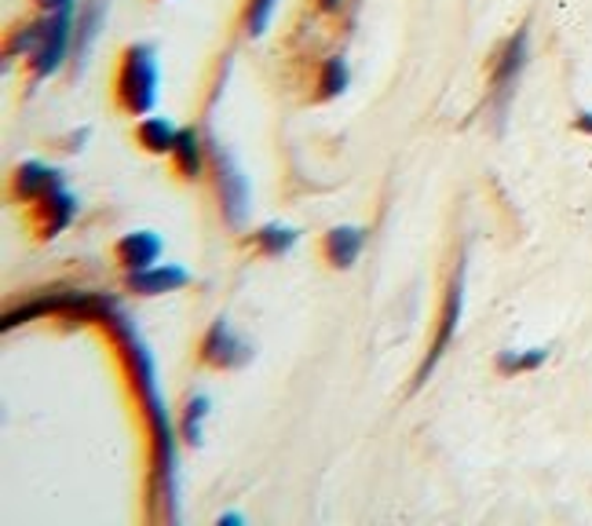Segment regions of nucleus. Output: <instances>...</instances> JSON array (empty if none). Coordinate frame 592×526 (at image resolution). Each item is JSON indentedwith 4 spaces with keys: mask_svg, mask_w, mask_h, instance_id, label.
<instances>
[{
    "mask_svg": "<svg viewBox=\"0 0 592 526\" xmlns=\"http://www.w3.org/2000/svg\"><path fill=\"white\" fill-rule=\"evenodd\" d=\"M70 48H73V11H56V16L48 19V33H44L41 48L30 55L33 81L52 78V73L62 67V59H70Z\"/></svg>",
    "mask_w": 592,
    "mask_h": 526,
    "instance_id": "7ed1b4c3",
    "label": "nucleus"
},
{
    "mask_svg": "<svg viewBox=\"0 0 592 526\" xmlns=\"http://www.w3.org/2000/svg\"><path fill=\"white\" fill-rule=\"evenodd\" d=\"M205 161H209V143L205 135H201L194 124H187L175 135V146H172V165L180 172V180H201V172H205Z\"/></svg>",
    "mask_w": 592,
    "mask_h": 526,
    "instance_id": "9b49d317",
    "label": "nucleus"
},
{
    "mask_svg": "<svg viewBox=\"0 0 592 526\" xmlns=\"http://www.w3.org/2000/svg\"><path fill=\"white\" fill-rule=\"evenodd\" d=\"M191 271L175 267V263H169V267H147V271H132L129 279H124V285H129V293H140V296H161V293H175L183 290V285H191Z\"/></svg>",
    "mask_w": 592,
    "mask_h": 526,
    "instance_id": "f8f14e48",
    "label": "nucleus"
},
{
    "mask_svg": "<svg viewBox=\"0 0 592 526\" xmlns=\"http://www.w3.org/2000/svg\"><path fill=\"white\" fill-rule=\"evenodd\" d=\"M574 129H578V132H589V135H592V110H585V114H578V118H574Z\"/></svg>",
    "mask_w": 592,
    "mask_h": 526,
    "instance_id": "4be33fe9",
    "label": "nucleus"
},
{
    "mask_svg": "<svg viewBox=\"0 0 592 526\" xmlns=\"http://www.w3.org/2000/svg\"><path fill=\"white\" fill-rule=\"evenodd\" d=\"M37 8L48 11V16H56V11H73L78 8V0H37Z\"/></svg>",
    "mask_w": 592,
    "mask_h": 526,
    "instance_id": "412c9836",
    "label": "nucleus"
},
{
    "mask_svg": "<svg viewBox=\"0 0 592 526\" xmlns=\"http://www.w3.org/2000/svg\"><path fill=\"white\" fill-rule=\"evenodd\" d=\"M274 8H279V0H249V4H245V16H242L245 33H249V37H263V30H268V22H271V16H274Z\"/></svg>",
    "mask_w": 592,
    "mask_h": 526,
    "instance_id": "6ab92c4d",
    "label": "nucleus"
},
{
    "mask_svg": "<svg viewBox=\"0 0 592 526\" xmlns=\"http://www.w3.org/2000/svg\"><path fill=\"white\" fill-rule=\"evenodd\" d=\"M175 135H180V129L169 124L165 118H147V121L136 124V140H140V146L147 150V154H172Z\"/></svg>",
    "mask_w": 592,
    "mask_h": 526,
    "instance_id": "4468645a",
    "label": "nucleus"
},
{
    "mask_svg": "<svg viewBox=\"0 0 592 526\" xmlns=\"http://www.w3.org/2000/svg\"><path fill=\"white\" fill-rule=\"evenodd\" d=\"M348 88V62L344 59H325L319 73V99H333Z\"/></svg>",
    "mask_w": 592,
    "mask_h": 526,
    "instance_id": "a211bd4d",
    "label": "nucleus"
},
{
    "mask_svg": "<svg viewBox=\"0 0 592 526\" xmlns=\"http://www.w3.org/2000/svg\"><path fill=\"white\" fill-rule=\"evenodd\" d=\"M362 245H367V231H362V227H333L330 234H325L322 253H325V260L333 263V267L348 271L351 263L359 260Z\"/></svg>",
    "mask_w": 592,
    "mask_h": 526,
    "instance_id": "ddd939ff",
    "label": "nucleus"
},
{
    "mask_svg": "<svg viewBox=\"0 0 592 526\" xmlns=\"http://www.w3.org/2000/svg\"><path fill=\"white\" fill-rule=\"evenodd\" d=\"M249 358H253V347L231 330L227 318H217L209 325V333L201 336V362L212 370H238V366H245Z\"/></svg>",
    "mask_w": 592,
    "mask_h": 526,
    "instance_id": "20e7f679",
    "label": "nucleus"
},
{
    "mask_svg": "<svg viewBox=\"0 0 592 526\" xmlns=\"http://www.w3.org/2000/svg\"><path fill=\"white\" fill-rule=\"evenodd\" d=\"M461 311H464V274L458 271V274H453V282H450V290H446V300H443V315H439V333L432 341V351H428V358L421 362V370H418V384H424L428 373H432L439 366V358L446 355L453 333H458Z\"/></svg>",
    "mask_w": 592,
    "mask_h": 526,
    "instance_id": "39448f33",
    "label": "nucleus"
},
{
    "mask_svg": "<svg viewBox=\"0 0 592 526\" xmlns=\"http://www.w3.org/2000/svg\"><path fill=\"white\" fill-rule=\"evenodd\" d=\"M118 110L129 118H143L158 103V52L154 44H129L121 52L118 81H113Z\"/></svg>",
    "mask_w": 592,
    "mask_h": 526,
    "instance_id": "f257e3e1",
    "label": "nucleus"
},
{
    "mask_svg": "<svg viewBox=\"0 0 592 526\" xmlns=\"http://www.w3.org/2000/svg\"><path fill=\"white\" fill-rule=\"evenodd\" d=\"M549 351L545 347H531V351H501L498 355V370L501 373H531L538 366H545Z\"/></svg>",
    "mask_w": 592,
    "mask_h": 526,
    "instance_id": "f3484780",
    "label": "nucleus"
},
{
    "mask_svg": "<svg viewBox=\"0 0 592 526\" xmlns=\"http://www.w3.org/2000/svg\"><path fill=\"white\" fill-rule=\"evenodd\" d=\"M526 67V30H515L505 48L498 52L494 59V73H490V81H494V95H498V107L505 110L509 103V95H512V88L515 81H520V73Z\"/></svg>",
    "mask_w": 592,
    "mask_h": 526,
    "instance_id": "0eeeda50",
    "label": "nucleus"
},
{
    "mask_svg": "<svg viewBox=\"0 0 592 526\" xmlns=\"http://www.w3.org/2000/svg\"><path fill=\"white\" fill-rule=\"evenodd\" d=\"M253 242L263 256H285L289 249L297 245V231L293 227H282V223H268V227H260L253 234Z\"/></svg>",
    "mask_w": 592,
    "mask_h": 526,
    "instance_id": "dca6fc26",
    "label": "nucleus"
},
{
    "mask_svg": "<svg viewBox=\"0 0 592 526\" xmlns=\"http://www.w3.org/2000/svg\"><path fill=\"white\" fill-rule=\"evenodd\" d=\"M56 186H67V180H62V172L41 165V161H22L16 175H11V194H16L19 205H33L37 198H44Z\"/></svg>",
    "mask_w": 592,
    "mask_h": 526,
    "instance_id": "6e6552de",
    "label": "nucleus"
},
{
    "mask_svg": "<svg viewBox=\"0 0 592 526\" xmlns=\"http://www.w3.org/2000/svg\"><path fill=\"white\" fill-rule=\"evenodd\" d=\"M209 169H212V175H217V194H220L223 220L231 223V227H242L245 212H249V183H245L242 169L234 165V158L227 154L217 140H209Z\"/></svg>",
    "mask_w": 592,
    "mask_h": 526,
    "instance_id": "f03ea898",
    "label": "nucleus"
},
{
    "mask_svg": "<svg viewBox=\"0 0 592 526\" xmlns=\"http://www.w3.org/2000/svg\"><path fill=\"white\" fill-rule=\"evenodd\" d=\"M344 0H319V11H337Z\"/></svg>",
    "mask_w": 592,
    "mask_h": 526,
    "instance_id": "5701e85b",
    "label": "nucleus"
},
{
    "mask_svg": "<svg viewBox=\"0 0 592 526\" xmlns=\"http://www.w3.org/2000/svg\"><path fill=\"white\" fill-rule=\"evenodd\" d=\"M161 237L154 231H136V234H124L118 237V245H113V260L121 263L124 271H147L154 267L158 256H161Z\"/></svg>",
    "mask_w": 592,
    "mask_h": 526,
    "instance_id": "9d476101",
    "label": "nucleus"
},
{
    "mask_svg": "<svg viewBox=\"0 0 592 526\" xmlns=\"http://www.w3.org/2000/svg\"><path fill=\"white\" fill-rule=\"evenodd\" d=\"M209 417V398L205 395H194L191 403H187V413H183V438L191 446L201 443V421Z\"/></svg>",
    "mask_w": 592,
    "mask_h": 526,
    "instance_id": "aec40b11",
    "label": "nucleus"
},
{
    "mask_svg": "<svg viewBox=\"0 0 592 526\" xmlns=\"http://www.w3.org/2000/svg\"><path fill=\"white\" fill-rule=\"evenodd\" d=\"M78 216V198H73L67 186H56V191H48L44 198H37L33 212H30V223L41 242H52L56 234H62Z\"/></svg>",
    "mask_w": 592,
    "mask_h": 526,
    "instance_id": "423d86ee",
    "label": "nucleus"
},
{
    "mask_svg": "<svg viewBox=\"0 0 592 526\" xmlns=\"http://www.w3.org/2000/svg\"><path fill=\"white\" fill-rule=\"evenodd\" d=\"M48 19L52 16H44V19H37V22H27L22 30H16L8 37V48H4V55L8 59H16V55H33L37 48H41V41H44V33H48Z\"/></svg>",
    "mask_w": 592,
    "mask_h": 526,
    "instance_id": "2eb2a0df",
    "label": "nucleus"
},
{
    "mask_svg": "<svg viewBox=\"0 0 592 526\" xmlns=\"http://www.w3.org/2000/svg\"><path fill=\"white\" fill-rule=\"evenodd\" d=\"M107 22V0H84V8L78 11V22H73V48H70V59H73V70H84V59L92 52V44L99 41V30H103Z\"/></svg>",
    "mask_w": 592,
    "mask_h": 526,
    "instance_id": "1a4fd4ad",
    "label": "nucleus"
}]
</instances>
